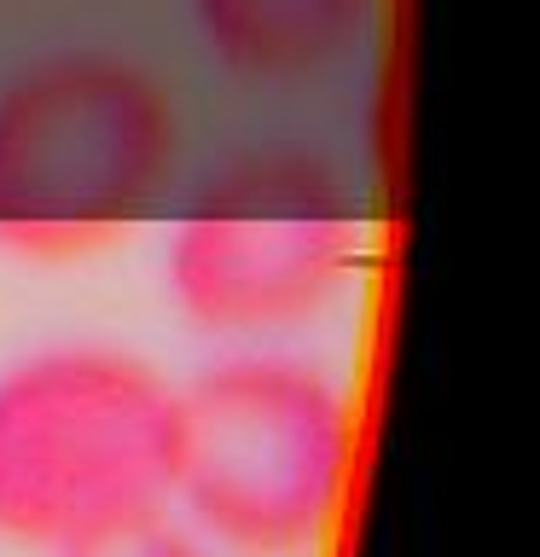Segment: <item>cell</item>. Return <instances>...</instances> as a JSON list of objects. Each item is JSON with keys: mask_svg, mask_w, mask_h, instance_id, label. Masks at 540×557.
Masks as SVG:
<instances>
[{"mask_svg": "<svg viewBox=\"0 0 540 557\" xmlns=\"http://www.w3.org/2000/svg\"><path fill=\"white\" fill-rule=\"evenodd\" d=\"M59 557H216V546H204L186 522H174L163 511V517L128 522V529H116V534L87 540V546H70Z\"/></svg>", "mask_w": 540, "mask_h": 557, "instance_id": "obj_6", "label": "cell"}, {"mask_svg": "<svg viewBox=\"0 0 540 557\" xmlns=\"http://www.w3.org/2000/svg\"><path fill=\"white\" fill-rule=\"evenodd\" d=\"M181 395L116 343H47L0 366V540L59 557L174 499Z\"/></svg>", "mask_w": 540, "mask_h": 557, "instance_id": "obj_1", "label": "cell"}, {"mask_svg": "<svg viewBox=\"0 0 540 557\" xmlns=\"http://www.w3.org/2000/svg\"><path fill=\"white\" fill-rule=\"evenodd\" d=\"M181 163V116L116 52H47L0 87V256L59 268L111 250Z\"/></svg>", "mask_w": 540, "mask_h": 557, "instance_id": "obj_3", "label": "cell"}, {"mask_svg": "<svg viewBox=\"0 0 540 557\" xmlns=\"http://www.w3.org/2000/svg\"><path fill=\"white\" fill-rule=\"evenodd\" d=\"M181 395L169 511L226 557H314L355 476V412L320 360L233 348Z\"/></svg>", "mask_w": 540, "mask_h": 557, "instance_id": "obj_2", "label": "cell"}, {"mask_svg": "<svg viewBox=\"0 0 540 557\" xmlns=\"http://www.w3.org/2000/svg\"><path fill=\"white\" fill-rule=\"evenodd\" d=\"M378 0H186L204 52L233 76L291 82L348 59Z\"/></svg>", "mask_w": 540, "mask_h": 557, "instance_id": "obj_5", "label": "cell"}, {"mask_svg": "<svg viewBox=\"0 0 540 557\" xmlns=\"http://www.w3.org/2000/svg\"><path fill=\"white\" fill-rule=\"evenodd\" d=\"M366 261V215L308 151H261L216 174L163 244V290L198 337L261 348L314 325Z\"/></svg>", "mask_w": 540, "mask_h": 557, "instance_id": "obj_4", "label": "cell"}]
</instances>
